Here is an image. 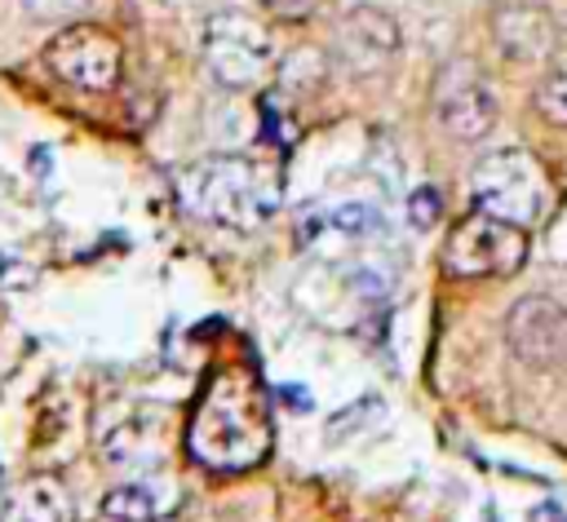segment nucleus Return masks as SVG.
<instances>
[{
    "mask_svg": "<svg viewBox=\"0 0 567 522\" xmlns=\"http://www.w3.org/2000/svg\"><path fill=\"white\" fill-rule=\"evenodd\" d=\"M270 442H275V425L257 376L248 367L213 372L186 420L190 460L213 473H244L270 456Z\"/></svg>",
    "mask_w": 567,
    "mask_h": 522,
    "instance_id": "nucleus-1",
    "label": "nucleus"
},
{
    "mask_svg": "<svg viewBox=\"0 0 567 522\" xmlns=\"http://www.w3.org/2000/svg\"><path fill=\"white\" fill-rule=\"evenodd\" d=\"M173 186H177V203L190 217L226 230H257L284 203L279 173L248 155H204L177 168Z\"/></svg>",
    "mask_w": 567,
    "mask_h": 522,
    "instance_id": "nucleus-2",
    "label": "nucleus"
},
{
    "mask_svg": "<svg viewBox=\"0 0 567 522\" xmlns=\"http://www.w3.org/2000/svg\"><path fill=\"white\" fill-rule=\"evenodd\" d=\"M470 195H474V208H483V212H492L501 221H514L523 230H536L554 208L549 173L523 146H505V150L483 155L474 164Z\"/></svg>",
    "mask_w": 567,
    "mask_h": 522,
    "instance_id": "nucleus-3",
    "label": "nucleus"
},
{
    "mask_svg": "<svg viewBox=\"0 0 567 522\" xmlns=\"http://www.w3.org/2000/svg\"><path fill=\"white\" fill-rule=\"evenodd\" d=\"M527 248H532V239L523 226L474 208L447 230L439 261L452 279H509L523 270Z\"/></svg>",
    "mask_w": 567,
    "mask_h": 522,
    "instance_id": "nucleus-4",
    "label": "nucleus"
},
{
    "mask_svg": "<svg viewBox=\"0 0 567 522\" xmlns=\"http://www.w3.org/2000/svg\"><path fill=\"white\" fill-rule=\"evenodd\" d=\"M204 66L221 88H257L270 75L275 44L270 31L244 9H221L204 22Z\"/></svg>",
    "mask_w": 567,
    "mask_h": 522,
    "instance_id": "nucleus-5",
    "label": "nucleus"
},
{
    "mask_svg": "<svg viewBox=\"0 0 567 522\" xmlns=\"http://www.w3.org/2000/svg\"><path fill=\"white\" fill-rule=\"evenodd\" d=\"M44 66L53 80L80 93H111L124 71V49L106 27L71 22L44 44Z\"/></svg>",
    "mask_w": 567,
    "mask_h": 522,
    "instance_id": "nucleus-6",
    "label": "nucleus"
},
{
    "mask_svg": "<svg viewBox=\"0 0 567 522\" xmlns=\"http://www.w3.org/2000/svg\"><path fill=\"white\" fill-rule=\"evenodd\" d=\"M430 102H434V119L456 142H483L496 128V115H501L492 84L465 58H452V62L439 66L434 88H430Z\"/></svg>",
    "mask_w": 567,
    "mask_h": 522,
    "instance_id": "nucleus-7",
    "label": "nucleus"
},
{
    "mask_svg": "<svg viewBox=\"0 0 567 522\" xmlns=\"http://www.w3.org/2000/svg\"><path fill=\"white\" fill-rule=\"evenodd\" d=\"M505 341L514 358L527 367H540V372L567 367V305L545 292L518 296L505 319Z\"/></svg>",
    "mask_w": 567,
    "mask_h": 522,
    "instance_id": "nucleus-8",
    "label": "nucleus"
},
{
    "mask_svg": "<svg viewBox=\"0 0 567 522\" xmlns=\"http://www.w3.org/2000/svg\"><path fill=\"white\" fill-rule=\"evenodd\" d=\"M492 44L514 66H540L558 49V27L536 0H501L492 9Z\"/></svg>",
    "mask_w": 567,
    "mask_h": 522,
    "instance_id": "nucleus-9",
    "label": "nucleus"
},
{
    "mask_svg": "<svg viewBox=\"0 0 567 522\" xmlns=\"http://www.w3.org/2000/svg\"><path fill=\"white\" fill-rule=\"evenodd\" d=\"M399 53V22L377 4H354L337 22V58L350 75H377Z\"/></svg>",
    "mask_w": 567,
    "mask_h": 522,
    "instance_id": "nucleus-10",
    "label": "nucleus"
},
{
    "mask_svg": "<svg viewBox=\"0 0 567 522\" xmlns=\"http://www.w3.org/2000/svg\"><path fill=\"white\" fill-rule=\"evenodd\" d=\"M102 456L111 464H124V469H151V464H159V456H164V416H155V411L124 416L102 438Z\"/></svg>",
    "mask_w": 567,
    "mask_h": 522,
    "instance_id": "nucleus-11",
    "label": "nucleus"
},
{
    "mask_svg": "<svg viewBox=\"0 0 567 522\" xmlns=\"http://www.w3.org/2000/svg\"><path fill=\"white\" fill-rule=\"evenodd\" d=\"M71 495L53 473H31L22 478L4 504H0V522H71Z\"/></svg>",
    "mask_w": 567,
    "mask_h": 522,
    "instance_id": "nucleus-12",
    "label": "nucleus"
},
{
    "mask_svg": "<svg viewBox=\"0 0 567 522\" xmlns=\"http://www.w3.org/2000/svg\"><path fill=\"white\" fill-rule=\"evenodd\" d=\"M173 509V495H164L155 482H120L102 495V518L106 522H159Z\"/></svg>",
    "mask_w": 567,
    "mask_h": 522,
    "instance_id": "nucleus-13",
    "label": "nucleus"
},
{
    "mask_svg": "<svg viewBox=\"0 0 567 522\" xmlns=\"http://www.w3.org/2000/svg\"><path fill=\"white\" fill-rule=\"evenodd\" d=\"M532 102H536V111H540L549 124L567 128V62H554V66L536 80Z\"/></svg>",
    "mask_w": 567,
    "mask_h": 522,
    "instance_id": "nucleus-14",
    "label": "nucleus"
},
{
    "mask_svg": "<svg viewBox=\"0 0 567 522\" xmlns=\"http://www.w3.org/2000/svg\"><path fill=\"white\" fill-rule=\"evenodd\" d=\"M439 217H443V195H439L434 186H416V190L408 195V221H412L416 230H430Z\"/></svg>",
    "mask_w": 567,
    "mask_h": 522,
    "instance_id": "nucleus-15",
    "label": "nucleus"
},
{
    "mask_svg": "<svg viewBox=\"0 0 567 522\" xmlns=\"http://www.w3.org/2000/svg\"><path fill=\"white\" fill-rule=\"evenodd\" d=\"M89 0H22V9L31 13V18H40V22H62V18H71V13H80Z\"/></svg>",
    "mask_w": 567,
    "mask_h": 522,
    "instance_id": "nucleus-16",
    "label": "nucleus"
},
{
    "mask_svg": "<svg viewBox=\"0 0 567 522\" xmlns=\"http://www.w3.org/2000/svg\"><path fill=\"white\" fill-rule=\"evenodd\" d=\"M332 226H341L346 234H363L372 226V212L363 203H341V208H332Z\"/></svg>",
    "mask_w": 567,
    "mask_h": 522,
    "instance_id": "nucleus-17",
    "label": "nucleus"
},
{
    "mask_svg": "<svg viewBox=\"0 0 567 522\" xmlns=\"http://www.w3.org/2000/svg\"><path fill=\"white\" fill-rule=\"evenodd\" d=\"M319 4H323V0H261V9L275 13V18H284V22H301V18H310Z\"/></svg>",
    "mask_w": 567,
    "mask_h": 522,
    "instance_id": "nucleus-18",
    "label": "nucleus"
}]
</instances>
